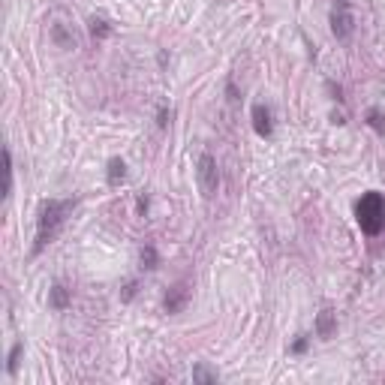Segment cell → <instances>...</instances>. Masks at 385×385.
<instances>
[{"mask_svg":"<svg viewBox=\"0 0 385 385\" xmlns=\"http://www.w3.org/2000/svg\"><path fill=\"white\" fill-rule=\"evenodd\" d=\"M73 208H76V199H46L43 205H39L36 238H34V247H30V256H39V253L57 238V232L64 229V223L73 214Z\"/></svg>","mask_w":385,"mask_h":385,"instance_id":"1","label":"cell"},{"mask_svg":"<svg viewBox=\"0 0 385 385\" xmlns=\"http://www.w3.org/2000/svg\"><path fill=\"white\" fill-rule=\"evenodd\" d=\"M356 223L364 235H370V238L385 229V196L382 192L370 190L356 202Z\"/></svg>","mask_w":385,"mask_h":385,"instance_id":"2","label":"cell"},{"mask_svg":"<svg viewBox=\"0 0 385 385\" xmlns=\"http://www.w3.org/2000/svg\"><path fill=\"white\" fill-rule=\"evenodd\" d=\"M196 181H199V190H202V196H205V199H211L220 190V169H217V160L211 154H199V160H196Z\"/></svg>","mask_w":385,"mask_h":385,"instance_id":"3","label":"cell"},{"mask_svg":"<svg viewBox=\"0 0 385 385\" xmlns=\"http://www.w3.org/2000/svg\"><path fill=\"white\" fill-rule=\"evenodd\" d=\"M356 30V15H352L349 0H334L331 4V34L337 39H349Z\"/></svg>","mask_w":385,"mask_h":385,"instance_id":"4","label":"cell"},{"mask_svg":"<svg viewBox=\"0 0 385 385\" xmlns=\"http://www.w3.org/2000/svg\"><path fill=\"white\" fill-rule=\"evenodd\" d=\"M253 118V130H256L259 139H271L274 136V108H271L268 103H256L250 111Z\"/></svg>","mask_w":385,"mask_h":385,"instance_id":"5","label":"cell"},{"mask_svg":"<svg viewBox=\"0 0 385 385\" xmlns=\"http://www.w3.org/2000/svg\"><path fill=\"white\" fill-rule=\"evenodd\" d=\"M187 301H190V286L187 283H175V286L166 292L163 307H166V313H181L187 307Z\"/></svg>","mask_w":385,"mask_h":385,"instance_id":"6","label":"cell"},{"mask_svg":"<svg viewBox=\"0 0 385 385\" xmlns=\"http://www.w3.org/2000/svg\"><path fill=\"white\" fill-rule=\"evenodd\" d=\"M106 181H108V187L127 184V163H124L120 157H111V160H108V166H106Z\"/></svg>","mask_w":385,"mask_h":385,"instance_id":"7","label":"cell"},{"mask_svg":"<svg viewBox=\"0 0 385 385\" xmlns=\"http://www.w3.org/2000/svg\"><path fill=\"white\" fill-rule=\"evenodd\" d=\"M69 301L73 298H69V289L64 286V283H55V286L48 289V307L52 310H66Z\"/></svg>","mask_w":385,"mask_h":385,"instance_id":"8","label":"cell"},{"mask_svg":"<svg viewBox=\"0 0 385 385\" xmlns=\"http://www.w3.org/2000/svg\"><path fill=\"white\" fill-rule=\"evenodd\" d=\"M334 328H337V322H334V313H331V310H322L319 316H316V337L328 340L331 334H334Z\"/></svg>","mask_w":385,"mask_h":385,"instance_id":"9","label":"cell"},{"mask_svg":"<svg viewBox=\"0 0 385 385\" xmlns=\"http://www.w3.org/2000/svg\"><path fill=\"white\" fill-rule=\"evenodd\" d=\"M90 36L94 39H106V36H111V24H108V18L106 15H90Z\"/></svg>","mask_w":385,"mask_h":385,"instance_id":"10","label":"cell"},{"mask_svg":"<svg viewBox=\"0 0 385 385\" xmlns=\"http://www.w3.org/2000/svg\"><path fill=\"white\" fill-rule=\"evenodd\" d=\"M22 352H24V343H22V340L13 343V349H9V356H6V373H9V377H15V373H18V364H22Z\"/></svg>","mask_w":385,"mask_h":385,"instance_id":"11","label":"cell"},{"mask_svg":"<svg viewBox=\"0 0 385 385\" xmlns=\"http://www.w3.org/2000/svg\"><path fill=\"white\" fill-rule=\"evenodd\" d=\"M139 262H141V268L145 271H154L157 265H160V256H157V250L150 247V244H145L139 250Z\"/></svg>","mask_w":385,"mask_h":385,"instance_id":"12","label":"cell"},{"mask_svg":"<svg viewBox=\"0 0 385 385\" xmlns=\"http://www.w3.org/2000/svg\"><path fill=\"white\" fill-rule=\"evenodd\" d=\"M4 169H6V187H4V202L13 196V150H4Z\"/></svg>","mask_w":385,"mask_h":385,"instance_id":"13","label":"cell"},{"mask_svg":"<svg viewBox=\"0 0 385 385\" xmlns=\"http://www.w3.org/2000/svg\"><path fill=\"white\" fill-rule=\"evenodd\" d=\"M368 124L377 130L379 136H385V111H382V108H370V111H368Z\"/></svg>","mask_w":385,"mask_h":385,"instance_id":"14","label":"cell"},{"mask_svg":"<svg viewBox=\"0 0 385 385\" xmlns=\"http://www.w3.org/2000/svg\"><path fill=\"white\" fill-rule=\"evenodd\" d=\"M192 382H217V373H211L199 364V368H192Z\"/></svg>","mask_w":385,"mask_h":385,"instance_id":"15","label":"cell"},{"mask_svg":"<svg viewBox=\"0 0 385 385\" xmlns=\"http://www.w3.org/2000/svg\"><path fill=\"white\" fill-rule=\"evenodd\" d=\"M136 289H139V283L136 280H130V283H124V292H120V301H133L136 298Z\"/></svg>","mask_w":385,"mask_h":385,"instance_id":"16","label":"cell"},{"mask_svg":"<svg viewBox=\"0 0 385 385\" xmlns=\"http://www.w3.org/2000/svg\"><path fill=\"white\" fill-rule=\"evenodd\" d=\"M307 346H310V337H307V334H301V337L292 343V352H295V356H301V352H307Z\"/></svg>","mask_w":385,"mask_h":385,"instance_id":"17","label":"cell"},{"mask_svg":"<svg viewBox=\"0 0 385 385\" xmlns=\"http://www.w3.org/2000/svg\"><path fill=\"white\" fill-rule=\"evenodd\" d=\"M169 118H172V111H169V108H160V111H157V127L166 130V127H169Z\"/></svg>","mask_w":385,"mask_h":385,"instance_id":"18","label":"cell"}]
</instances>
